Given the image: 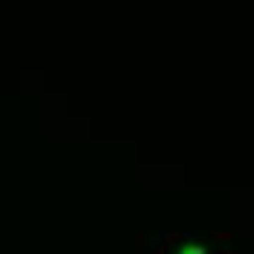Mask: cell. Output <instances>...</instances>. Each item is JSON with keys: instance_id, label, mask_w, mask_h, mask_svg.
<instances>
[{"instance_id": "cell-1", "label": "cell", "mask_w": 254, "mask_h": 254, "mask_svg": "<svg viewBox=\"0 0 254 254\" xmlns=\"http://www.w3.org/2000/svg\"><path fill=\"white\" fill-rule=\"evenodd\" d=\"M190 254H204L202 249H196V246H193V249H190Z\"/></svg>"}, {"instance_id": "cell-2", "label": "cell", "mask_w": 254, "mask_h": 254, "mask_svg": "<svg viewBox=\"0 0 254 254\" xmlns=\"http://www.w3.org/2000/svg\"><path fill=\"white\" fill-rule=\"evenodd\" d=\"M222 254H228V252H222Z\"/></svg>"}]
</instances>
